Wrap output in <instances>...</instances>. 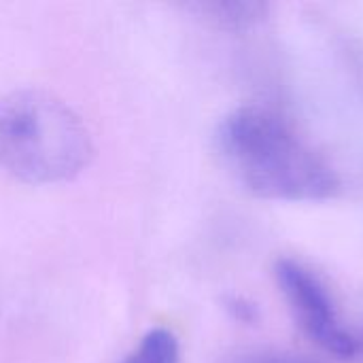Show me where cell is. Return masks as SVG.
Listing matches in <instances>:
<instances>
[{
  "label": "cell",
  "mask_w": 363,
  "mask_h": 363,
  "mask_svg": "<svg viewBox=\"0 0 363 363\" xmlns=\"http://www.w3.org/2000/svg\"><path fill=\"white\" fill-rule=\"evenodd\" d=\"M245 363H317L300 355H289V353H262L255 355L251 359H247Z\"/></svg>",
  "instance_id": "6"
},
{
  "label": "cell",
  "mask_w": 363,
  "mask_h": 363,
  "mask_svg": "<svg viewBox=\"0 0 363 363\" xmlns=\"http://www.w3.org/2000/svg\"><path fill=\"white\" fill-rule=\"evenodd\" d=\"M198 9L223 28H249L266 15V4L249 0H221L204 2Z\"/></svg>",
  "instance_id": "4"
},
{
  "label": "cell",
  "mask_w": 363,
  "mask_h": 363,
  "mask_svg": "<svg viewBox=\"0 0 363 363\" xmlns=\"http://www.w3.org/2000/svg\"><path fill=\"white\" fill-rule=\"evenodd\" d=\"M217 145L236 177L255 196L289 202L328 200L338 194L336 170L274 111L240 106L217 130Z\"/></svg>",
  "instance_id": "1"
},
{
  "label": "cell",
  "mask_w": 363,
  "mask_h": 363,
  "mask_svg": "<svg viewBox=\"0 0 363 363\" xmlns=\"http://www.w3.org/2000/svg\"><path fill=\"white\" fill-rule=\"evenodd\" d=\"M274 279L298 325L317 347L338 359L357 353V342L342 325L328 289L306 266L283 257L274 264Z\"/></svg>",
  "instance_id": "3"
},
{
  "label": "cell",
  "mask_w": 363,
  "mask_h": 363,
  "mask_svg": "<svg viewBox=\"0 0 363 363\" xmlns=\"http://www.w3.org/2000/svg\"><path fill=\"white\" fill-rule=\"evenodd\" d=\"M91 138L81 117L40 89L0 98V166L28 183H57L81 172Z\"/></svg>",
  "instance_id": "2"
},
{
  "label": "cell",
  "mask_w": 363,
  "mask_h": 363,
  "mask_svg": "<svg viewBox=\"0 0 363 363\" xmlns=\"http://www.w3.org/2000/svg\"><path fill=\"white\" fill-rule=\"evenodd\" d=\"M232 311H234L242 321L255 319V308H253L249 302H245V300H234V302H232Z\"/></svg>",
  "instance_id": "7"
},
{
  "label": "cell",
  "mask_w": 363,
  "mask_h": 363,
  "mask_svg": "<svg viewBox=\"0 0 363 363\" xmlns=\"http://www.w3.org/2000/svg\"><path fill=\"white\" fill-rule=\"evenodd\" d=\"M179 340L168 330H151L121 363H179Z\"/></svg>",
  "instance_id": "5"
}]
</instances>
